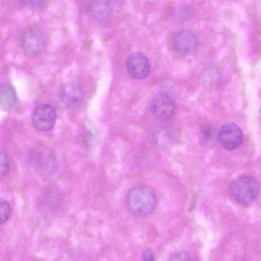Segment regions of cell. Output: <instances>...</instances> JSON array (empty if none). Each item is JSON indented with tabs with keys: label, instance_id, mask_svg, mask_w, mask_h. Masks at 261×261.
<instances>
[{
	"label": "cell",
	"instance_id": "obj_1",
	"mask_svg": "<svg viewBox=\"0 0 261 261\" xmlns=\"http://www.w3.org/2000/svg\"><path fill=\"white\" fill-rule=\"evenodd\" d=\"M157 199L154 190L147 186L133 188L126 197V206L129 211L137 216L149 214L154 209Z\"/></svg>",
	"mask_w": 261,
	"mask_h": 261
},
{
	"label": "cell",
	"instance_id": "obj_2",
	"mask_svg": "<svg viewBox=\"0 0 261 261\" xmlns=\"http://www.w3.org/2000/svg\"><path fill=\"white\" fill-rule=\"evenodd\" d=\"M260 185L258 180L250 176H243L231 184L230 194L237 203L242 205L251 203L258 196Z\"/></svg>",
	"mask_w": 261,
	"mask_h": 261
},
{
	"label": "cell",
	"instance_id": "obj_3",
	"mask_svg": "<svg viewBox=\"0 0 261 261\" xmlns=\"http://www.w3.org/2000/svg\"><path fill=\"white\" fill-rule=\"evenodd\" d=\"M176 104L173 98L165 92L157 94L151 105L153 115L162 121L171 120L176 113Z\"/></svg>",
	"mask_w": 261,
	"mask_h": 261
},
{
	"label": "cell",
	"instance_id": "obj_4",
	"mask_svg": "<svg viewBox=\"0 0 261 261\" xmlns=\"http://www.w3.org/2000/svg\"><path fill=\"white\" fill-rule=\"evenodd\" d=\"M21 48L29 54H36L41 52L45 47L46 39L42 31L37 28L25 30L19 39Z\"/></svg>",
	"mask_w": 261,
	"mask_h": 261
},
{
	"label": "cell",
	"instance_id": "obj_5",
	"mask_svg": "<svg viewBox=\"0 0 261 261\" xmlns=\"http://www.w3.org/2000/svg\"><path fill=\"white\" fill-rule=\"evenodd\" d=\"M218 140L221 145L229 150L238 148L242 143L243 134L241 128L234 123L223 125L218 132Z\"/></svg>",
	"mask_w": 261,
	"mask_h": 261
},
{
	"label": "cell",
	"instance_id": "obj_6",
	"mask_svg": "<svg viewBox=\"0 0 261 261\" xmlns=\"http://www.w3.org/2000/svg\"><path fill=\"white\" fill-rule=\"evenodd\" d=\"M56 120L54 108L49 104H42L34 110L32 123L34 127L41 132H47L53 128Z\"/></svg>",
	"mask_w": 261,
	"mask_h": 261
},
{
	"label": "cell",
	"instance_id": "obj_7",
	"mask_svg": "<svg viewBox=\"0 0 261 261\" xmlns=\"http://www.w3.org/2000/svg\"><path fill=\"white\" fill-rule=\"evenodd\" d=\"M171 44L175 51L186 55L193 52L197 48L198 39L193 32L188 30H180L172 36Z\"/></svg>",
	"mask_w": 261,
	"mask_h": 261
},
{
	"label": "cell",
	"instance_id": "obj_8",
	"mask_svg": "<svg viewBox=\"0 0 261 261\" xmlns=\"http://www.w3.org/2000/svg\"><path fill=\"white\" fill-rule=\"evenodd\" d=\"M126 67L129 74L138 80L145 78L149 74L151 68L148 58L140 52H134L128 57Z\"/></svg>",
	"mask_w": 261,
	"mask_h": 261
},
{
	"label": "cell",
	"instance_id": "obj_9",
	"mask_svg": "<svg viewBox=\"0 0 261 261\" xmlns=\"http://www.w3.org/2000/svg\"><path fill=\"white\" fill-rule=\"evenodd\" d=\"M60 95L62 103L69 110L78 109L83 102V91L79 85L75 83L66 84L61 88Z\"/></svg>",
	"mask_w": 261,
	"mask_h": 261
},
{
	"label": "cell",
	"instance_id": "obj_10",
	"mask_svg": "<svg viewBox=\"0 0 261 261\" xmlns=\"http://www.w3.org/2000/svg\"><path fill=\"white\" fill-rule=\"evenodd\" d=\"M85 12L90 18L102 21L107 19L112 13V7L106 1H92L85 6Z\"/></svg>",
	"mask_w": 261,
	"mask_h": 261
},
{
	"label": "cell",
	"instance_id": "obj_11",
	"mask_svg": "<svg viewBox=\"0 0 261 261\" xmlns=\"http://www.w3.org/2000/svg\"><path fill=\"white\" fill-rule=\"evenodd\" d=\"M18 102L16 91L13 87L8 83L0 85V107L5 110L13 109Z\"/></svg>",
	"mask_w": 261,
	"mask_h": 261
},
{
	"label": "cell",
	"instance_id": "obj_12",
	"mask_svg": "<svg viewBox=\"0 0 261 261\" xmlns=\"http://www.w3.org/2000/svg\"><path fill=\"white\" fill-rule=\"evenodd\" d=\"M11 213V208L9 202L4 198L0 197V224L6 222Z\"/></svg>",
	"mask_w": 261,
	"mask_h": 261
},
{
	"label": "cell",
	"instance_id": "obj_13",
	"mask_svg": "<svg viewBox=\"0 0 261 261\" xmlns=\"http://www.w3.org/2000/svg\"><path fill=\"white\" fill-rule=\"evenodd\" d=\"M10 169V161L5 151L0 149V178L5 176Z\"/></svg>",
	"mask_w": 261,
	"mask_h": 261
},
{
	"label": "cell",
	"instance_id": "obj_14",
	"mask_svg": "<svg viewBox=\"0 0 261 261\" xmlns=\"http://www.w3.org/2000/svg\"><path fill=\"white\" fill-rule=\"evenodd\" d=\"M168 261H193L190 255L184 251H176L170 257Z\"/></svg>",
	"mask_w": 261,
	"mask_h": 261
},
{
	"label": "cell",
	"instance_id": "obj_15",
	"mask_svg": "<svg viewBox=\"0 0 261 261\" xmlns=\"http://www.w3.org/2000/svg\"><path fill=\"white\" fill-rule=\"evenodd\" d=\"M142 258L144 261H154L153 255L149 250H146L143 252Z\"/></svg>",
	"mask_w": 261,
	"mask_h": 261
},
{
	"label": "cell",
	"instance_id": "obj_16",
	"mask_svg": "<svg viewBox=\"0 0 261 261\" xmlns=\"http://www.w3.org/2000/svg\"><path fill=\"white\" fill-rule=\"evenodd\" d=\"M44 2L43 1H28V5L32 7H36L41 5Z\"/></svg>",
	"mask_w": 261,
	"mask_h": 261
}]
</instances>
